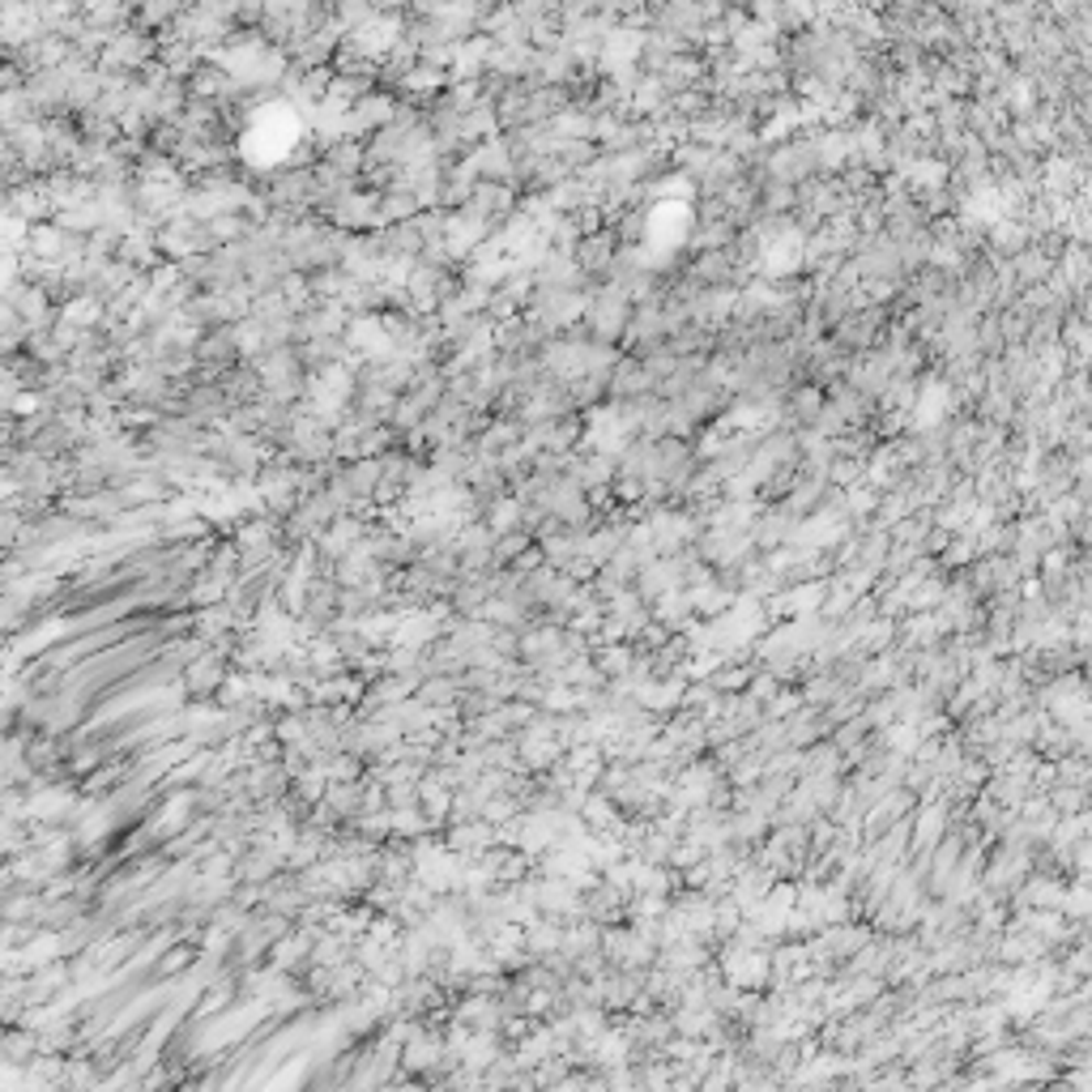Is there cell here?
I'll return each mask as SVG.
<instances>
[{"label":"cell","instance_id":"1","mask_svg":"<svg viewBox=\"0 0 1092 1092\" xmlns=\"http://www.w3.org/2000/svg\"><path fill=\"white\" fill-rule=\"evenodd\" d=\"M150 52H154V43L137 31H120L103 43V61H107V65H125V68H137Z\"/></svg>","mask_w":1092,"mask_h":1092},{"label":"cell","instance_id":"2","mask_svg":"<svg viewBox=\"0 0 1092 1092\" xmlns=\"http://www.w3.org/2000/svg\"><path fill=\"white\" fill-rule=\"evenodd\" d=\"M4 86H13V68L9 65H0V90H4Z\"/></svg>","mask_w":1092,"mask_h":1092}]
</instances>
